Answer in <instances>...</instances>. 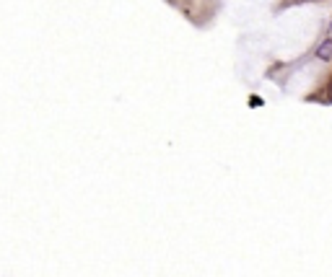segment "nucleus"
I'll list each match as a JSON object with an SVG mask.
<instances>
[{"label": "nucleus", "instance_id": "2", "mask_svg": "<svg viewBox=\"0 0 332 277\" xmlns=\"http://www.w3.org/2000/svg\"><path fill=\"white\" fill-rule=\"evenodd\" d=\"M330 29H332V21H330Z\"/></svg>", "mask_w": 332, "mask_h": 277}, {"label": "nucleus", "instance_id": "1", "mask_svg": "<svg viewBox=\"0 0 332 277\" xmlns=\"http://www.w3.org/2000/svg\"><path fill=\"white\" fill-rule=\"evenodd\" d=\"M317 57H319V60H330V57H332V39H330V36H327V39L319 44V50H317Z\"/></svg>", "mask_w": 332, "mask_h": 277}]
</instances>
